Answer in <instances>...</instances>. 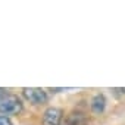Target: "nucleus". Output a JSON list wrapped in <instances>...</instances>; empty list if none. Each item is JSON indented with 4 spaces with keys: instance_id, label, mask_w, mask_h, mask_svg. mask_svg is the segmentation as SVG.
<instances>
[{
    "instance_id": "1",
    "label": "nucleus",
    "mask_w": 125,
    "mask_h": 125,
    "mask_svg": "<svg viewBox=\"0 0 125 125\" xmlns=\"http://www.w3.org/2000/svg\"><path fill=\"white\" fill-rule=\"evenodd\" d=\"M22 110V102L16 94L5 93L3 97L0 99V113L3 116H12L18 115Z\"/></svg>"
},
{
    "instance_id": "2",
    "label": "nucleus",
    "mask_w": 125,
    "mask_h": 125,
    "mask_svg": "<svg viewBox=\"0 0 125 125\" xmlns=\"http://www.w3.org/2000/svg\"><path fill=\"white\" fill-rule=\"evenodd\" d=\"M22 96L32 104H43L47 102V94L43 88L37 87H25L22 88Z\"/></svg>"
},
{
    "instance_id": "3",
    "label": "nucleus",
    "mask_w": 125,
    "mask_h": 125,
    "mask_svg": "<svg viewBox=\"0 0 125 125\" xmlns=\"http://www.w3.org/2000/svg\"><path fill=\"white\" fill-rule=\"evenodd\" d=\"M63 110L60 107H47L43 113V124L44 125H60L63 121Z\"/></svg>"
},
{
    "instance_id": "4",
    "label": "nucleus",
    "mask_w": 125,
    "mask_h": 125,
    "mask_svg": "<svg viewBox=\"0 0 125 125\" xmlns=\"http://www.w3.org/2000/svg\"><path fill=\"white\" fill-rule=\"evenodd\" d=\"M87 124H88V119H87L85 113L81 112V110L71 112L63 121L60 122V125H87Z\"/></svg>"
},
{
    "instance_id": "5",
    "label": "nucleus",
    "mask_w": 125,
    "mask_h": 125,
    "mask_svg": "<svg viewBox=\"0 0 125 125\" xmlns=\"http://www.w3.org/2000/svg\"><path fill=\"white\" fill-rule=\"evenodd\" d=\"M104 106H106V100H104V96L103 94H96L91 99L90 107H91V110L94 113H102L104 110Z\"/></svg>"
},
{
    "instance_id": "6",
    "label": "nucleus",
    "mask_w": 125,
    "mask_h": 125,
    "mask_svg": "<svg viewBox=\"0 0 125 125\" xmlns=\"http://www.w3.org/2000/svg\"><path fill=\"white\" fill-rule=\"evenodd\" d=\"M0 125H12V122H10V119L8 116L0 115Z\"/></svg>"
},
{
    "instance_id": "7",
    "label": "nucleus",
    "mask_w": 125,
    "mask_h": 125,
    "mask_svg": "<svg viewBox=\"0 0 125 125\" xmlns=\"http://www.w3.org/2000/svg\"><path fill=\"white\" fill-rule=\"evenodd\" d=\"M5 93H6L5 90H2V88H0V99H2V97H3V94H5Z\"/></svg>"
}]
</instances>
